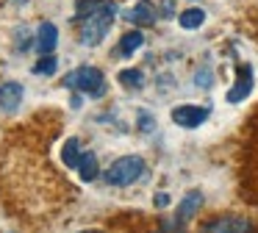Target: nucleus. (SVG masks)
Masks as SVG:
<instances>
[{
  "mask_svg": "<svg viewBox=\"0 0 258 233\" xmlns=\"http://www.w3.org/2000/svg\"><path fill=\"white\" fill-rule=\"evenodd\" d=\"M78 172H81V181H95L97 178V158L95 153H84L81 155V164H78Z\"/></svg>",
  "mask_w": 258,
  "mask_h": 233,
  "instance_id": "14",
  "label": "nucleus"
},
{
  "mask_svg": "<svg viewBox=\"0 0 258 233\" xmlns=\"http://www.w3.org/2000/svg\"><path fill=\"white\" fill-rule=\"evenodd\" d=\"M84 17H86V25H84V31H81V44L95 47V44H100L103 36L111 31L114 17H117V6L114 3H100L97 9H92L89 14H84Z\"/></svg>",
  "mask_w": 258,
  "mask_h": 233,
  "instance_id": "1",
  "label": "nucleus"
},
{
  "mask_svg": "<svg viewBox=\"0 0 258 233\" xmlns=\"http://www.w3.org/2000/svg\"><path fill=\"white\" fill-rule=\"evenodd\" d=\"M84 233H100V230H84Z\"/></svg>",
  "mask_w": 258,
  "mask_h": 233,
  "instance_id": "22",
  "label": "nucleus"
},
{
  "mask_svg": "<svg viewBox=\"0 0 258 233\" xmlns=\"http://www.w3.org/2000/svg\"><path fill=\"white\" fill-rule=\"evenodd\" d=\"M58 44V28L53 25V22H42L39 31H36V47H39L42 55L53 53Z\"/></svg>",
  "mask_w": 258,
  "mask_h": 233,
  "instance_id": "8",
  "label": "nucleus"
},
{
  "mask_svg": "<svg viewBox=\"0 0 258 233\" xmlns=\"http://www.w3.org/2000/svg\"><path fill=\"white\" fill-rule=\"evenodd\" d=\"M156 205H158V208L169 205V194H156Z\"/></svg>",
  "mask_w": 258,
  "mask_h": 233,
  "instance_id": "20",
  "label": "nucleus"
},
{
  "mask_svg": "<svg viewBox=\"0 0 258 233\" xmlns=\"http://www.w3.org/2000/svg\"><path fill=\"white\" fill-rule=\"evenodd\" d=\"M142 175H145V161L139 155H122V158L111 161V166L106 169V183L108 186H131Z\"/></svg>",
  "mask_w": 258,
  "mask_h": 233,
  "instance_id": "2",
  "label": "nucleus"
},
{
  "mask_svg": "<svg viewBox=\"0 0 258 233\" xmlns=\"http://www.w3.org/2000/svg\"><path fill=\"white\" fill-rule=\"evenodd\" d=\"M180 28H186V31H195V28H200L203 22H206V11L203 9H186L183 14L178 17Z\"/></svg>",
  "mask_w": 258,
  "mask_h": 233,
  "instance_id": "12",
  "label": "nucleus"
},
{
  "mask_svg": "<svg viewBox=\"0 0 258 233\" xmlns=\"http://www.w3.org/2000/svg\"><path fill=\"white\" fill-rule=\"evenodd\" d=\"M23 103V83L17 81H6L0 86V108L3 111H14Z\"/></svg>",
  "mask_w": 258,
  "mask_h": 233,
  "instance_id": "7",
  "label": "nucleus"
},
{
  "mask_svg": "<svg viewBox=\"0 0 258 233\" xmlns=\"http://www.w3.org/2000/svg\"><path fill=\"white\" fill-rule=\"evenodd\" d=\"M197 86H211V72H197Z\"/></svg>",
  "mask_w": 258,
  "mask_h": 233,
  "instance_id": "19",
  "label": "nucleus"
},
{
  "mask_svg": "<svg viewBox=\"0 0 258 233\" xmlns=\"http://www.w3.org/2000/svg\"><path fill=\"white\" fill-rule=\"evenodd\" d=\"M81 144H78V139H67L64 142V147H61V158H64V164L70 166V169H78V164H81Z\"/></svg>",
  "mask_w": 258,
  "mask_h": 233,
  "instance_id": "11",
  "label": "nucleus"
},
{
  "mask_svg": "<svg viewBox=\"0 0 258 233\" xmlns=\"http://www.w3.org/2000/svg\"><path fill=\"white\" fill-rule=\"evenodd\" d=\"M139 122H142V131H145V133H150L153 131V128H156V122H153V116L150 114H139Z\"/></svg>",
  "mask_w": 258,
  "mask_h": 233,
  "instance_id": "17",
  "label": "nucleus"
},
{
  "mask_svg": "<svg viewBox=\"0 0 258 233\" xmlns=\"http://www.w3.org/2000/svg\"><path fill=\"white\" fill-rule=\"evenodd\" d=\"M200 205H203V192H189L183 200H180V205H178V219L189 222L191 216L200 211Z\"/></svg>",
  "mask_w": 258,
  "mask_h": 233,
  "instance_id": "10",
  "label": "nucleus"
},
{
  "mask_svg": "<svg viewBox=\"0 0 258 233\" xmlns=\"http://www.w3.org/2000/svg\"><path fill=\"white\" fill-rule=\"evenodd\" d=\"M208 116V108H203V105H178V108H172V122L180 128H197L203 125Z\"/></svg>",
  "mask_w": 258,
  "mask_h": 233,
  "instance_id": "4",
  "label": "nucleus"
},
{
  "mask_svg": "<svg viewBox=\"0 0 258 233\" xmlns=\"http://www.w3.org/2000/svg\"><path fill=\"white\" fill-rule=\"evenodd\" d=\"M17 36H20V39H17V47H23V50H25V47H28V44H31V39H28L31 33H28V31H25V28H23V31H17Z\"/></svg>",
  "mask_w": 258,
  "mask_h": 233,
  "instance_id": "18",
  "label": "nucleus"
},
{
  "mask_svg": "<svg viewBox=\"0 0 258 233\" xmlns=\"http://www.w3.org/2000/svg\"><path fill=\"white\" fill-rule=\"evenodd\" d=\"M172 11H175L172 0H164V17H172Z\"/></svg>",
  "mask_w": 258,
  "mask_h": 233,
  "instance_id": "21",
  "label": "nucleus"
},
{
  "mask_svg": "<svg viewBox=\"0 0 258 233\" xmlns=\"http://www.w3.org/2000/svg\"><path fill=\"white\" fill-rule=\"evenodd\" d=\"M250 222L244 216H219V219L208 222L203 233H250Z\"/></svg>",
  "mask_w": 258,
  "mask_h": 233,
  "instance_id": "5",
  "label": "nucleus"
},
{
  "mask_svg": "<svg viewBox=\"0 0 258 233\" xmlns=\"http://www.w3.org/2000/svg\"><path fill=\"white\" fill-rule=\"evenodd\" d=\"M250 89H252V70H250V64H239V70H236V86L228 92V103H241L250 94Z\"/></svg>",
  "mask_w": 258,
  "mask_h": 233,
  "instance_id": "6",
  "label": "nucleus"
},
{
  "mask_svg": "<svg viewBox=\"0 0 258 233\" xmlns=\"http://www.w3.org/2000/svg\"><path fill=\"white\" fill-rule=\"evenodd\" d=\"M125 17H128L131 22H136V25H153V22H156V6H153L150 0H139Z\"/></svg>",
  "mask_w": 258,
  "mask_h": 233,
  "instance_id": "9",
  "label": "nucleus"
},
{
  "mask_svg": "<svg viewBox=\"0 0 258 233\" xmlns=\"http://www.w3.org/2000/svg\"><path fill=\"white\" fill-rule=\"evenodd\" d=\"M70 89H78V92L89 94V97H103L106 94V78L97 67H78L64 78Z\"/></svg>",
  "mask_w": 258,
  "mask_h": 233,
  "instance_id": "3",
  "label": "nucleus"
},
{
  "mask_svg": "<svg viewBox=\"0 0 258 233\" xmlns=\"http://www.w3.org/2000/svg\"><path fill=\"white\" fill-rule=\"evenodd\" d=\"M56 70H58V61L53 59V53L42 55V61H36V67H34V72H36V75H53Z\"/></svg>",
  "mask_w": 258,
  "mask_h": 233,
  "instance_id": "16",
  "label": "nucleus"
},
{
  "mask_svg": "<svg viewBox=\"0 0 258 233\" xmlns=\"http://www.w3.org/2000/svg\"><path fill=\"white\" fill-rule=\"evenodd\" d=\"M117 78L125 83V86H134V89H142V83H145V75H142V70H122Z\"/></svg>",
  "mask_w": 258,
  "mask_h": 233,
  "instance_id": "15",
  "label": "nucleus"
},
{
  "mask_svg": "<svg viewBox=\"0 0 258 233\" xmlns=\"http://www.w3.org/2000/svg\"><path fill=\"white\" fill-rule=\"evenodd\" d=\"M142 44H145L142 31H128L122 39H119V53H122V55H131V53H136Z\"/></svg>",
  "mask_w": 258,
  "mask_h": 233,
  "instance_id": "13",
  "label": "nucleus"
}]
</instances>
